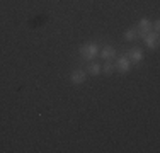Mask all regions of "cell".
Segmentation results:
<instances>
[{"label":"cell","instance_id":"cell-9","mask_svg":"<svg viewBox=\"0 0 160 153\" xmlns=\"http://www.w3.org/2000/svg\"><path fill=\"white\" fill-rule=\"evenodd\" d=\"M101 72H102V73H106V75H112L114 72H116V68H114V63H112L111 60H108V61H106V65L102 67Z\"/></svg>","mask_w":160,"mask_h":153},{"label":"cell","instance_id":"cell-1","mask_svg":"<svg viewBox=\"0 0 160 153\" xmlns=\"http://www.w3.org/2000/svg\"><path fill=\"white\" fill-rule=\"evenodd\" d=\"M80 55H82L83 60L87 61H94L96 56H99V46L94 44V43H89V44H83L80 48Z\"/></svg>","mask_w":160,"mask_h":153},{"label":"cell","instance_id":"cell-8","mask_svg":"<svg viewBox=\"0 0 160 153\" xmlns=\"http://www.w3.org/2000/svg\"><path fill=\"white\" fill-rule=\"evenodd\" d=\"M101 70H102V67L99 63H96V61H89V65H87V68H85L87 75H92V76L99 75V73H101Z\"/></svg>","mask_w":160,"mask_h":153},{"label":"cell","instance_id":"cell-7","mask_svg":"<svg viewBox=\"0 0 160 153\" xmlns=\"http://www.w3.org/2000/svg\"><path fill=\"white\" fill-rule=\"evenodd\" d=\"M99 56H101L102 60H114L116 58V48L114 46H104L102 49H99Z\"/></svg>","mask_w":160,"mask_h":153},{"label":"cell","instance_id":"cell-10","mask_svg":"<svg viewBox=\"0 0 160 153\" xmlns=\"http://www.w3.org/2000/svg\"><path fill=\"white\" fill-rule=\"evenodd\" d=\"M136 37V27H129L126 32H124V39L126 41H133Z\"/></svg>","mask_w":160,"mask_h":153},{"label":"cell","instance_id":"cell-2","mask_svg":"<svg viewBox=\"0 0 160 153\" xmlns=\"http://www.w3.org/2000/svg\"><path fill=\"white\" fill-rule=\"evenodd\" d=\"M152 31V22L148 21L147 17H143L142 21L138 22V26H136V36H140V37H145L148 32Z\"/></svg>","mask_w":160,"mask_h":153},{"label":"cell","instance_id":"cell-5","mask_svg":"<svg viewBox=\"0 0 160 153\" xmlns=\"http://www.w3.org/2000/svg\"><path fill=\"white\" fill-rule=\"evenodd\" d=\"M126 58L131 61V63H140V61L145 58L143 49H142V48H131V49L126 53Z\"/></svg>","mask_w":160,"mask_h":153},{"label":"cell","instance_id":"cell-6","mask_svg":"<svg viewBox=\"0 0 160 153\" xmlns=\"http://www.w3.org/2000/svg\"><path fill=\"white\" fill-rule=\"evenodd\" d=\"M145 39V44L148 46L150 49H155L158 46V32H155V31H150V32L147 34V36L143 37Z\"/></svg>","mask_w":160,"mask_h":153},{"label":"cell","instance_id":"cell-3","mask_svg":"<svg viewBox=\"0 0 160 153\" xmlns=\"http://www.w3.org/2000/svg\"><path fill=\"white\" fill-rule=\"evenodd\" d=\"M114 68H116V72H119V73H128V72L131 70V61H129L126 56H121V58L116 60Z\"/></svg>","mask_w":160,"mask_h":153},{"label":"cell","instance_id":"cell-4","mask_svg":"<svg viewBox=\"0 0 160 153\" xmlns=\"http://www.w3.org/2000/svg\"><path fill=\"white\" fill-rule=\"evenodd\" d=\"M85 76H87V72L82 70V68H77V70H73L70 73V82L73 85H80V83L85 82Z\"/></svg>","mask_w":160,"mask_h":153}]
</instances>
